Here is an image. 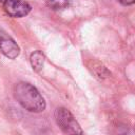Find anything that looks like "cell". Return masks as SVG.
Segmentation results:
<instances>
[{
    "instance_id": "1",
    "label": "cell",
    "mask_w": 135,
    "mask_h": 135,
    "mask_svg": "<svg viewBox=\"0 0 135 135\" xmlns=\"http://www.w3.org/2000/svg\"><path fill=\"white\" fill-rule=\"evenodd\" d=\"M14 96L18 103L28 112L39 113L45 109V101L39 91L28 82H18L14 88Z\"/></svg>"
},
{
    "instance_id": "2",
    "label": "cell",
    "mask_w": 135,
    "mask_h": 135,
    "mask_svg": "<svg viewBox=\"0 0 135 135\" xmlns=\"http://www.w3.org/2000/svg\"><path fill=\"white\" fill-rule=\"evenodd\" d=\"M55 120L58 127L66 134H82L79 123L74 118L73 114L65 108H57L55 111Z\"/></svg>"
},
{
    "instance_id": "3",
    "label": "cell",
    "mask_w": 135,
    "mask_h": 135,
    "mask_svg": "<svg viewBox=\"0 0 135 135\" xmlns=\"http://www.w3.org/2000/svg\"><path fill=\"white\" fill-rule=\"evenodd\" d=\"M5 13L13 18H21L26 16L32 7L24 0H6L3 3Z\"/></svg>"
},
{
    "instance_id": "4",
    "label": "cell",
    "mask_w": 135,
    "mask_h": 135,
    "mask_svg": "<svg viewBox=\"0 0 135 135\" xmlns=\"http://www.w3.org/2000/svg\"><path fill=\"white\" fill-rule=\"evenodd\" d=\"M0 51L8 59L17 58L20 53V49L16 43V41L12 37L3 33L0 34Z\"/></svg>"
},
{
    "instance_id": "5",
    "label": "cell",
    "mask_w": 135,
    "mask_h": 135,
    "mask_svg": "<svg viewBox=\"0 0 135 135\" xmlns=\"http://www.w3.org/2000/svg\"><path fill=\"white\" fill-rule=\"evenodd\" d=\"M30 61H31V64L34 71L39 72L42 69L43 63H44V55L40 51H35L34 53L31 54Z\"/></svg>"
},
{
    "instance_id": "6",
    "label": "cell",
    "mask_w": 135,
    "mask_h": 135,
    "mask_svg": "<svg viewBox=\"0 0 135 135\" xmlns=\"http://www.w3.org/2000/svg\"><path fill=\"white\" fill-rule=\"evenodd\" d=\"M72 0H45L46 5L54 9V11H59V9H64L70 6Z\"/></svg>"
},
{
    "instance_id": "7",
    "label": "cell",
    "mask_w": 135,
    "mask_h": 135,
    "mask_svg": "<svg viewBox=\"0 0 135 135\" xmlns=\"http://www.w3.org/2000/svg\"><path fill=\"white\" fill-rule=\"evenodd\" d=\"M119 3H121L122 5H131L135 3V0H117Z\"/></svg>"
},
{
    "instance_id": "8",
    "label": "cell",
    "mask_w": 135,
    "mask_h": 135,
    "mask_svg": "<svg viewBox=\"0 0 135 135\" xmlns=\"http://www.w3.org/2000/svg\"><path fill=\"white\" fill-rule=\"evenodd\" d=\"M5 1H6V0H0V2H1V3H4Z\"/></svg>"
}]
</instances>
